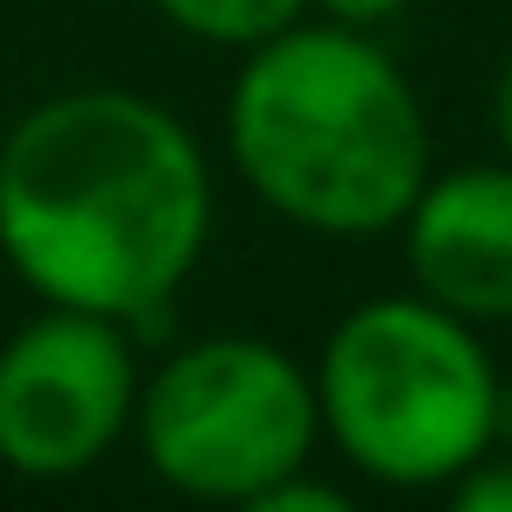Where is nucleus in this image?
Returning <instances> with one entry per match:
<instances>
[{
    "label": "nucleus",
    "instance_id": "10",
    "mask_svg": "<svg viewBox=\"0 0 512 512\" xmlns=\"http://www.w3.org/2000/svg\"><path fill=\"white\" fill-rule=\"evenodd\" d=\"M323 22H351V29H386L393 15H407L414 0H309Z\"/></svg>",
    "mask_w": 512,
    "mask_h": 512
},
{
    "label": "nucleus",
    "instance_id": "2",
    "mask_svg": "<svg viewBox=\"0 0 512 512\" xmlns=\"http://www.w3.org/2000/svg\"><path fill=\"white\" fill-rule=\"evenodd\" d=\"M225 155L274 218L316 239L400 232L435 169L407 71L372 29L323 15L246 50L225 92Z\"/></svg>",
    "mask_w": 512,
    "mask_h": 512
},
{
    "label": "nucleus",
    "instance_id": "12",
    "mask_svg": "<svg viewBox=\"0 0 512 512\" xmlns=\"http://www.w3.org/2000/svg\"><path fill=\"white\" fill-rule=\"evenodd\" d=\"M491 442L512 449V372H498V421H491Z\"/></svg>",
    "mask_w": 512,
    "mask_h": 512
},
{
    "label": "nucleus",
    "instance_id": "3",
    "mask_svg": "<svg viewBox=\"0 0 512 512\" xmlns=\"http://www.w3.org/2000/svg\"><path fill=\"white\" fill-rule=\"evenodd\" d=\"M309 372L323 442H337V456L386 491H442L491 449L498 365L477 323L421 288L337 316Z\"/></svg>",
    "mask_w": 512,
    "mask_h": 512
},
{
    "label": "nucleus",
    "instance_id": "1",
    "mask_svg": "<svg viewBox=\"0 0 512 512\" xmlns=\"http://www.w3.org/2000/svg\"><path fill=\"white\" fill-rule=\"evenodd\" d=\"M211 155L148 92L78 85L0 141V260L36 302L141 323L211 239Z\"/></svg>",
    "mask_w": 512,
    "mask_h": 512
},
{
    "label": "nucleus",
    "instance_id": "6",
    "mask_svg": "<svg viewBox=\"0 0 512 512\" xmlns=\"http://www.w3.org/2000/svg\"><path fill=\"white\" fill-rule=\"evenodd\" d=\"M407 274L463 323H512V162L428 169L400 218Z\"/></svg>",
    "mask_w": 512,
    "mask_h": 512
},
{
    "label": "nucleus",
    "instance_id": "11",
    "mask_svg": "<svg viewBox=\"0 0 512 512\" xmlns=\"http://www.w3.org/2000/svg\"><path fill=\"white\" fill-rule=\"evenodd\" d=\"M491 141H498L505 162H512V43H505V57H498V71H491Z\"/></svg>",
    "mask_w": 512,
    "mask_h": 512
},
{
    "label": "nucleus",
    "instance_id": "9",
    "mask_svg": "<svg viewBox=\"0 0 512 512\" xmlns=\"http://www.w3.org/2000/svg\"><path fill=\"white\" fill-rule=\"evenodd\" d=\"M253 512H351V498H344L337 484H316L309 470H288Z\"/></svg>",
    "mask_w": 512,
    "mask_h": 512
},
{
    "label": "nucleus",
    "instance_id": "8",
    "mask_svg": "<svg viewBox=\"0 0 512 512\" xmlns=\"http://www.w3.org/2000/svg\"><path fill=\"white\" fill-rule=\"evenodd\" d=\"M449 505H463V512H512V449H484L470 470H456L449 484Z\"/></svg>",
    "mask_w": 512,
    "mask_h": 512
},
{
    "label": "nucleus",
    "instance_id": "4",
    "mask_svg": "<svg viewBox=\"0 0 512 512\" xmlns=\"http://www.w3.org/2000/svg\"><path fill=\"white\" fill-rule=\"evenodd\" d=\"M134 442L169 491L253 512L288 470L316 463V372L253 330L197 337L141 379Z\"/></svg>",
    "mask_w": 512,
    "mask_h": 512
},
{
    "label": "nucleus",
    "instance_id": "7",
    "mask_svg": "<svg viewBox=\"0 0 512 512\" xmlns=\"http://www.w3.org/2000/svg\"><path fill=\"white\" fill-rule=\"evenodd\" d=\"M148 8L183 29L190 43H211V50H253L281 29H295L309 15V0H148Z\"/></svg>",
    "mask_w": 512,
    "mask_h": 512
},
{
    "label": "nucleus",
    "instance_id": "5",
    "mask_svg": "<svg viewBox=\"0 0 512 512\" xmlns=\"http://www.w3.org/2000/svg\"><path fill=\"white\" fill-rule=\"evenodd\" d=\"M134 323L43 302L0 344V470L29 484H71L99 470L141 407Z\"/></svg>",
    "mask_w": 512,
    "mask_h": 512
}]
</instances>
